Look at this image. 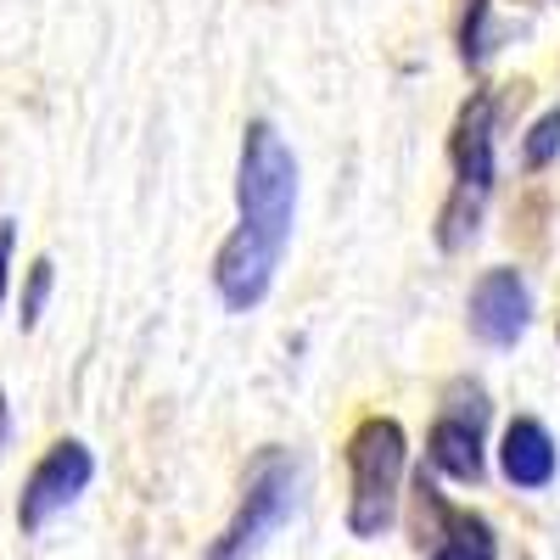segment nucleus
Instances as JSON below:
<instances>
[{
    "label": "nucleus",
    "mask_w": 560,
    "mask_h": 560,
    "mask_svg": "<svg viewBox=\"0 0 560 560\" xmlns=\"http://www.w3.org/2000/svg\"><path fill=\"white\" fill-rule=\"evenodd\" d=\"M292 224H298V158L269 118H253L236 163V230L213 253V298L230 314H253L269 298Z\"/></svg>",
    "instance_id": "1"
},
{
    "label": "nucleus",
    "mask_w": 560,
    "mask_h": 560,
    "mask_svg": "<svg viewBox=\"0 0 560 560\" xmlns=\"http://www.w3.org/2000/svg\"><path fill=\"white\" fill-rule=\"evenodd\" d=\"M510 118V90H471L448 129V163L454 185L438 208V247L465 253L482 236L488 202L499 191V129Z\"/></svg>",
    "instance_id": "2"
},
{
    "label": "nucleus",
    "mask_w": 560,
    "mask_h": 560,
    "mask_svg": "<svg viewBox=\"0 0 560 560\" xmlns=\"http://www.w3.org/2000/svg\"><path fill=\"white\" fill-rule=\"evenodd\" d=\"M409 477V432L393 415H364L348 432V533L376 544L398 527Z\"/></svg>",
    "instance_id": "3"
},
{
    "label": "nucleus",
    "mask_w": 560,
    "mask_h": 560,
    "mask_svg": "<svg viewBox=\"0 0 560 560\" xmlns=\"http://www.w3.org/2000/svg\"><path fill=\"white\" fill-rule=\"evenodd\" d=\"M298 482H303V465L292 448H264L247 477H242V499H236V516L224 522V533L208 544L202 560H258L269 549V538L292 522L298 510Z\"/></svg>",
    "instance_id": "4"
},
{
    "label": "nucleus",
    "mask_w": 560,
    "mask_h": 560,
    "mask_svg": "<svg viewBox=\"0 0 560 560\" xmlns=\"http://www.w3.org/2000/svg\"><path fill=\"white\" fill-rule=\"evenodd\" d=\"M488 427H493V393L477 376H454L427 432V465L459 488H477L488 477Z\"/></svg>",
    "instance_id": "5"
},
{
    "label": "nucleus",
    "mask_w": 560,
    "mask_h": 560,
    "mask_svg": "<svg viewBox=\"0 0 560 560\" xmlns=\"http://www.w3.org/2000/svg\"><path fill=\"white\" fill-rule=\"evenodd\" d=\"M90 482H96V454H90V443L84 438H57L34 459V471L18 493V527L39 533L45 522H57L62 510H73Z\"/></svg>",
    "instance_id": "6"
},
{
    "label": "nucleus",
    "mask_w": 560,
    "mask_h": 560,
    "mask_svg": "<svg viewBox=\"0 0 560 560\" xmlns=\"http://www.w3.org/2000/svg\"><path fill=\"white\" fill-rule=\"evenodd\" d=\"M465 325H471V337L482 348L510 353L527 337V325H533V287H527V275L510 269V264L482 269L471 298H465Z\"/></svg>",
    "instance_id": "7"
},
{
    "label": "nucleus",
    "mask_w": 560,
    "mask_h": 560,
    "mask_svg": "<svg viewBox=\"0 0 560 560\" xmlns=\"http://www.w3.org/2000/svg\"><path fill=\"white\" fill-rule=\"evenodd\" d=\"M560 471V443L549 432V420L538 415H516L499 432V477L522 493H544Z\"/></svg>",
    "instance_id": "8"
},
{
    "label": "nucleus",
    "mask_w": 560,
    "mask_h": 560,
    "mask_svg": "<svg viewBox=\"0 0 560 560\" xmlns=\"http://www.w3.org/2000/svg\"><path fill=\"white\" fill-rule=\"evenodd\" d=\"M427 560H499V533L482 510H448Z\"/></svg>",
    "instance_id": "9"
},
{
    "label": "nucleus",
    "mask_w": 560,
    "mask_h": 560,
    "mask_svg": "<svg viewBox=\"0 0 560 560\" xmlns=\"http://www.w3.org/2000/svg\"><path fill=\"white\" fill-rule=\"evenodd\" d=\"M499 51V28H493V0H465L459 7V62L482 68Z\"/></svg>",
    "instance_id": "10"
},
{
    "label": "nucleus",
    "mask_w": 560,
    "mask_h": 560,
    "mask_svg": "<svg viewBox=\"0 0 560 560\" xmlns=\"http://www.w3.org/2000/svg\"><path fill=\"white\" fill-rule=\"evenodd\" d=\"M555 158H560V107H544L522 135V163L533 174H544V168H555Z\"/></svg>",
    "instance_id": "11"
},
{
    "label": "nucleus",
    "mask_w": 560,
    "mask_h": 560,
    "mask_svg": "<svg viewBox=\"0 0 560 560\" xmlns=\"http://www.w3.org/2000/svg\"><path fill=\"white\" fill-rule=\"evenodd\" d=\"M51 292H57V264L39 253V258L28 264V280H23V303H18L23 331H34V325L45 319V303H51Z\"/></svg>",
    "instance_id": "12"
},
{
    "label": "nucleus",
    "mask_w": 560,
    "mask_h": 560,
    "mask_svg": "<svg viewBox=\"0 0 560 560\" xmlns=\"http://www.w3.org/2000/svg\"><path fill=\"white\" fill-rule=\"evenodd\" d=\"M12 253H18V219H0V308L12 292Z\"/></svg>",
    "instance_id": "13"
},
{
    "label": "nucleus",
    "mask_w": 560,
    "mask_h": 560,
    "mask_svg": "<svg viewBox=\"0 0 560 560\" xmlns=\"http://www.w3.org/2000/svg\"><path fill=\"white\" fill-rule=\"evenodd\" d=\"M12 438V404H7V387H0V448Z\"/></svg>",
    "instance_id": "14"
}]
</instances>
